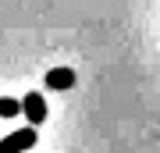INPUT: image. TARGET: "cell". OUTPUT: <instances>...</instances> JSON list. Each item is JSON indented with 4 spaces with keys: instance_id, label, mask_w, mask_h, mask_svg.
Segmentation results:
<instances>
[{
    "instance_id": "6da1fadb",
    "label": "cell",
    "mask_w": 160,
    "mask_h": 153,
    "mask_svg": "<svg viewBox=\"0 0 160 153\" xmlns=\"http://www.w3.org/2000/svg\"><path fill=\"white\" fill-rule=\"evenodd\" d=\"M36 142H39L36 125H29V128H18V132H11V135L0 139V153H25V150H32Z\"/></svg>"
},
{
    "instance_id": "7a4b0ae2",
    "label": "cell",
    "mask_w": 160,
    "mask_h": 153,
    "mask_svg": "<svg viewBox=\"0 0 160 153\" xmlns=\"http://www.w3.org/2000/svg\"><path fill=\"white\" fill-rule=\"evenodd\" d=\"M18 107H22V114L29 118V125H43L46 121V100H43V93H29L25 100H18Z\"/></svg>"
},
{
    "instance_id": "3957f363",
    "label": "cell",
    "mask_w": 160,
    "mask_h": 153,
    "mask_svg": "<svg viewBox=\"0 0 160 153\" xmlns=\"http://www.w3.org/2000/svg\"><path fill=\"white\" fill-rule=\"evenodd\" d=\"M46 85H50V89H71V85H75V71L71 68H50V71H46Z\"/></svg>"
},
{
    "instance_id": "277c9868",
    "label": "cell",
    "mask_w": 160,
    "mask_h": 153,
    "mask_svg": "<svg viewBox=\"0 0 160 153\" xmlns=\"http://www.w3.org/2000/svg\"><path fill=\"white\" fill-rule=\"evenodd\" d=\"M14 114H22L18 100H11V96H0V118H14Z\"/></svg>"
}]
</instances>
